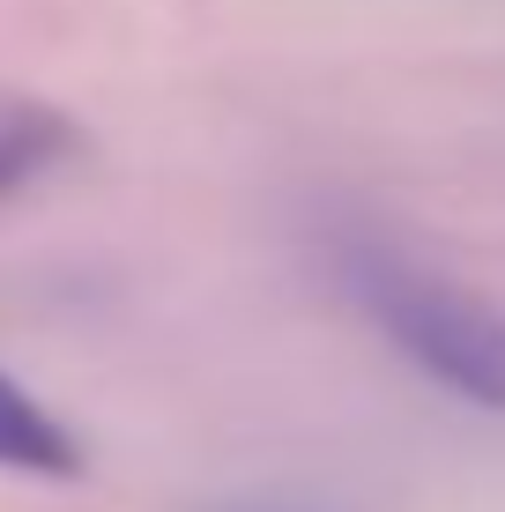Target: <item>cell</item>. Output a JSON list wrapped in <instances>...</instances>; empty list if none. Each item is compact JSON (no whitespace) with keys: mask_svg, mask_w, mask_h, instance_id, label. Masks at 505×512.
<instances>
[{"mask_svg":"<svg viewBox=\"0 0 505 512\" xmlns=\"http://www.w3.org/2000/svg\"><path fill=\"white\" fill-rule=\"evenodd\" d=\"M342 282L431 386L461 394L468 409H505V312L491 297H476L446 268H424L402 245H379V238L350 245Z\"/></svg>","mask_w":505,"mask_h":512,"instance_id":"cell-1","label":"cell"},{"mask_svg":"<svg viewBox=\"0 0 505 512\" xmlns=\"http://www.w3.org/2000/svg\"><path fill=\"white\" fill-rule=\"evenodd\" d=\"M82 156V127L45 97L0 90V193H23Z\"/></svg>","mask_w":505,"mask_h":512,"instance_id":"cell-2","label":"cell"},{"mask_svg":"<svg viewBox=\"0 0 505 512\" xmlns=\"http://www.w3.org/2000/svg\"><path fill=\"white\" fill-rule=\"evenodd\" d=\"M0 468H15V475H82L90 468L82 438L8 372H0Z\"/></svg>","mask_w":505,"mask_h":512,"instance_id":"cell-3","label":"cell"},{"mask_svg":"<svg viewBox=\"0 0 505 512\" xmlns=\"http://www.w3.org/2000/svg\"><path fill=\"white\" fill-rule=\"evenodd\" d=\"M208 512H312V505H290V498H238V505H208Z\"/></svg>","mask_w":505,"mask_h":512,"instance_id":"cell-4","label":"cell"}]
</instances>
